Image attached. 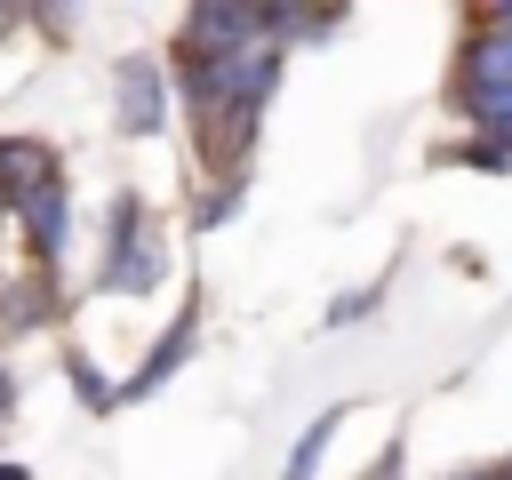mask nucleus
<instances>
[{"label": "nucleus", "instance_id": "nucleus-1", "mask_svg": "<svg viewBox=\"0 0 512 480\" xmlns=\"http://www.w3.org/2000/svg\"><path fill=\"white\" fill-rule=\"evenodd\" d=\"M288 40H296V8H280L272 32L240 40V48H216V56H176V96L192 112V136H200V168L208 184H232L256 152V120L280 88V64H288Z\"/></svg>", "mask_w": 512, "mask_h": 480}, {"label": "nucleus", "instance_id": "nucleus-2", "mask_svg": "<svg viewBox=\"0 0 512 480\" xmlns=\"http://www.w3.org/2000/svg\"><path fill=\"white\" fill-rule=\"evenodd\" d=\"M456 112L472 120V144L512 160V0L472 8V40L456 56Z\"/></svg>", "mask_w": 512, "mask_h": 480}, {"label": "nucleus", "instance_id": "nucleus-3", "mask_svg": "<svg viewBox=\"0 0 512 480\" xmlns=\"http://www.w3.org/2000/svg\"><path fill=\"white\" fill-rule=\"evenodd\" d=\"M160 264H168V248H160L152 208H144L136 192H120L112 216H104V264H96V288H104V296H152V288H160Z\"/></svg>", "mask_w": 512, "mask_h": 480}, {"label": "nucleus", "instance_id": "nucleus-4", "mask_svg": "<svg viewBox=\"0 0 512 480\" xmlns=\"http://www.w3.org/2000/svg\"><path fill=\"white\" fill-rule=\"evenodd\" d=\"M112 112L128 136H160L168 112H176V72L160 56H120L112 64Z\"/></svg>", "mask_w": 512, "mask_h": 480}, {"label": "nucleus", "instance_id": "nucleus-5", "mask_svg": "<svg viewBox=\"0 0 512 480\" xmlns=\"http://www.w3.org/2000/svg\"><path fill=\"white\" fill-rule=\"evenodd\" d=\"M16 224H24V256L40 264V280L64 264V240H72V192H64V176L56 184H40L24 208H16Z\"/></svg>", "mask_w": 512, "mask_h": 480}, {"label": "nucleus", "instance_id": "nucleus-6", "mask_svg": "<svg viewBox=\"0 0 512 480\" xmlns=\"http://www.w3.org/2000/svg\"><path fill=\"white\" fill-rule=\"evenodd\" d=\"M192 336H200V304H184V312L168 320V336H160V344L144 352V368H136L128 384H120V400H144V392H160V384H168V376L184 368V352H192Z\"/></svg>", "mask_w": 512, "mask_h": 480}, {"label": "nucleus", "instance_id": "nucleus-7", "mask_svg": "<svg viewBox=\"0 0 512 480\" xmlns=\"http://www.w3.org/2000/svg\"><path fill=\"white\" fill-rule=\"evenodd\" d=\"M40 184H56V152L40 136H0V200L24 208Z\"/></svg>", "mask_w": 512, "mask_h": 480}, {"label": "nucleus", "instance_id": "nucleus-8", "mask_svg": "<svg viewBox=\"0 0 512 480\" xmlns=\"http://www.w3.org/2000/svg\"><path fill=\"white\" fill-rule=\"evenodd\" d=\"M336 424H344V408H320V416L296 432V456H288V472H280V480H320V456H328Z\"/></svg>", "mask_w": 512, "mask_h": 480}, {"label": "nucleus", "instance_id": "nucleus-9", "mask_svg": "<svg viewBox=\"0 0 512 480\" xmlns=\"http://www.w3.org/2000/svg\"><path fill=\"white\" fill-rule=\"evenodd\" d=\"M240 200H248V192H240V176H232V184H208V192H200V208H192V224H200V232H216V224H232V216H240Z\"/></svg>", "mask_w": 512, "mask_h": 480}, {"label": "nucleus", "instance_id": "nucleus-10", "mask_svg": "<svg viewBox=\"0 0 512 480\" xmlns=\"http://www.w3.org/2000/svg\"><path fill=\"white\" fill-rule=\"evenodd\" d=\"M72 376H80V400H88V408H120V392H112V384H104L88 360H72Z\"/></svg>", "mask_w": 512, "mask_h": 480}, {"label": "nucleus", "instance_id": "nucleus-11", "mask_svg": "<svg viewBox=\"0 0 512 480\" xmlns=\"http://www.w3.org/2000/svg\"><path fill=\"white\" fill-rule=\"evenodd\" d=\"M376 296H384V288H360V296H336V312H328V328H344V320H360V312H368Z\"/></svg>", "mask_w": 512, "mask_h": 480}, {"label": "nucleus", "instance_id": "nucleus-12", "mask_svg": "<svg viewBox=\"0 0 512 480\" xmlns=\"http://www.w3.org/2000/svg\"><path fill=\"white\" fill-rule=\"evenodd\" d=\"M456 480H512L504 464H472V472H456Z\"/></svg>", "mask_w": 512, "mask_h": 480}, {"label": "nucleus", "instance_id": "nucleus-13", "mask_svg": "<svg viewBox=\"0 0 512 480\" xmlns=\"http://www.w3.org/2000/svg\"><path fill=\"white\" fill-rule=\"evenodd\" d=\"M8 408H16V376L0 368V416H8Z\"/></svg>", "mask_w": 512, "mask_h": 480}, {"label": "nucleus", "instance_id": "nucleus-14", "mask_svg": "<svg viewBox=\"0 0 512 480\" xmlns=\"http://www.w3.org/2000/svg\"><path fill=\"white\" fill-rule=\"evenodd\" d=\"M0 480H24V464H0Z\"/></svg>", "mask_w": 512, "mask_h": 480}, {"label": "nucleus", "instance_id": "nucleus-15", "mask_svg": "<svg viewBox=\"0 0 512 480\" xmlns=\"http://www.w3.org/2000/svg\"><path fill=\"white\" fill-rule=\"evenodd\" d=\"M0 24H16V8H0Z\"/></svg>", "mask_w": 512, "mask_h": 480}, {"label": "nucleus", "instance_id": "nucleus-16", "mask_svg": "<svg viewBox=\"0 0 512 480\" xmlns=\"http://www.w3.org/2000/svg\"><path fill=\"white\" fill-rule=\"evenodd\" d=\"M8 216H16V208H8V200H0V224H8Z\"/></svg>", "mask_w": 512, "mask_h": 480}, {"label": "nucleus", "instance_id": "nucleus-17", "mask_svg": "<svg viewBox=\"0 0 512 480\" xmlns=\"http://www.w3.org/2000/svg\"><path fill=\"white\" fill-rule=\"evenodd\" d=\"M504 472H512V456H504Z\"/></svg>", "mask_w": 512, "mask_h": 480}]
</instances>
